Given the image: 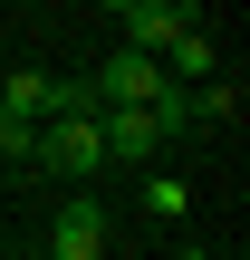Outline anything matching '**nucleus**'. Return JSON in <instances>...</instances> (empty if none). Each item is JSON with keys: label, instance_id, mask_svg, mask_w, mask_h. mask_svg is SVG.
Segmentation results:
<instances>
[{"label": "nucleus", "instance_id": "nucleus-1", "mask_svg": "<svg viewBox=\"0 0 250 260\" xmlns=\"http://www.w3.org/2000/svg\"><path fill=\"white\" fill-rule=\"evenodd\" d=\"M87 96H106V116H154L173 87H164V68L154 58H135V48H116L96 77H87Z\"/></svg>", "mask_w": 250, "mask_h": 260}, {"label": "nucleus", "instance_id": "nucleus-2", "mask_svg": "<svg viewBox=\"0 0 250 260\" xmlns=\"http://www.w3.org/2000/svg\"><path fill=\"white\" fill-rule=\"evenodd\" d=\"M116 29H125V48H135V58H164L183 29H202V10H193V0H125V10H116Z\"/></svg>", "mask_w": 250, "mask_h": 260}, {"label": "nucleus", "instance_id": "nucleus-3", "mask_svg": "<svg viewBox=\"0 0 250 260\" xmlns=\"http://www.w3.org/2000/svg\"><path fill=\"white\" fill-rule=\"evenodd\" d=\"M39 164L87 183V174L106 164V145H96V116H58V125H39Z\"/></svg>", "mask_w": 250, "mask_h": 260}, {"label": "nucleus", "instance_id": "nucleus-4", "mask_svg": "<svg viewBox=\"0 0 250 260\" xmlns=\"http://www.w3.org/2000/svg\"><path fill=\"white\" fill-rule=\"evenodd\" d=\"M106 251V203H58V222H48V260H96Z\"/></svg>", "mask_w": 250, "mask_h": 260}, {"label": "nucleus", "instance_id": "nucleus-5", "mask_svg": "<svg viewBox=\"0 0 250 260\" xmlns=\"http://www.w3.org/2000/svg\"><path fill=\"white\" fill-rule=\"evenodd\" d=\"M96 145H106V164H154V116H96Z\"/></svg>", "mask_w": 250, "mask_h": 260}, {"label": "nucleus", "instance_id": "nucleus-6", "mask_svg": "<svg viewBox=\"0 0 250 260\" xmlns=\"http://www.w3.org/2000/svg\"><path fill=\"white\" fill-rule=\"evenodd\" d=\"M0 116L39 125V116H48V68H10V77H0Z\"/></svg>", "mask_w": 250, "mask_h": 260}, {"label": "nucleus", "instance_id": "nucleus-7", "mask_svg": "<svg viewBox=\"0 0 250 260\" xmlns=\"http://www.w3.org/2000/svg\"><path fill=\"white\" fill-rule=\"evenodd\" d=\"M183 116H193V125H231V116H241V87H231V77H202V87L183 96Z\"/></svg>", "mask_w": 250, "mask_h": 260}, {"label": "nucleus", "instance_id": "nucleus-8", "mask_svg": "<svg viewBox=\"0 0 250 260\" xmlns=\"http://www.w3.org/2000/svg\"><path fill=\"white\" fill-rule=\"evenodd\" d=\"M0 154H19V164H39V125H19V116H0Z\"/></svg>", "mask_w": 250, "mask_h": 260}, {"label": "nucleus", "instance_id": "nucleus-9", "mask_svg": "<svg viewBox=\"0 0 250 260\" xmlns=\"http://www.w3.org/2000/svg\"><path fill=\"white\" fill-rule=\"evenodd\" d=\"M173 260H212V251H193V241H183V251H173Z\"/></svg>", "mask_w": 250, "mask_h": 260}, {"label": "nucleus", "instance_id": "nucleus-10", "mask_svg": "<svg viewBox=\"0 0 250 260\" xmlns=\"http://www.w3.org/2000/svg\"><path fill=\"white\" fill-rule=\"evenodd\" d=\"M0 260H10V251H0Z\"/></svg>", "mask_w": 250, "mask_h": 260}]
</instances>
